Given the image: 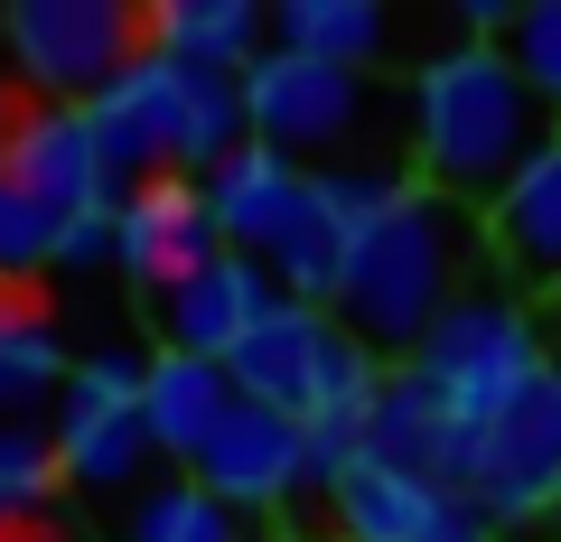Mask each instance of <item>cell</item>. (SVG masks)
Masks as SVG:
<instances>
[{"mask_svg":"<svg viewBox=\"0 0 561 542\" xmlns=\"http://www.w3.org/2000/svg\"><path fill=\"white\" fill-rule=\"evenodd\" d=\"M496 47H505V66H515V76L561 113V0H524Z\"/></svg>","mask_w":561,"mask_h":542,"instance_id":"d4e9b609","label":"cell"},{"mask_svg":"<svg viewBox=\"0 0 561 542\" xmlns=\"http://www.w3.org/2000/svg\"><path fill=\"white\" fill-rule=\"evenodd\" d=\"M225 374H234L243 402H262V412H290V422H328V412H356V402H375V356H365L356 337H346L328 309L309 300H280L272 319L253 327V337L225 356Z\"/></svg>","mask_w":561,"mask_h":542,"instance_id":"5b68a950","label":"cell"},{"mask_svg":"<svg viewBox=\"0 0 561 542\" xmlns=\"http://www.w3.org/2000/svg\"><path fill=\"white\" fill-rule=\"evenodd\" d=\"M234 412V374L225 365H206V356H150L140 365V422H150V449L160 459H197L206 440H216V422Z\"/></svg>","mask_w":561,"mask_h":542,"instance_id":"ac0fdd59","label":"cell"},{"mask_svg":"<svg viewBox=\"0 0 561 542\" xmlns=\"http://www.w3.org/2000/svg\"><path fill=\"white\" fill-rule=\"evenodd\" d=\"M140 20H150V57H179L197 76H253L272 57V20L253 0H160Z\"/></svg>","mask_w":561,"mask_h":542,"instance_id":"e0dca14e","label":"cell"},{"mask_svg":"<svg viewBox=\"0 0 561 542\" xmlns=\"http://www.w3.org/2000/svg\"><path fill=\"white\" fill-rule=\"evenodd\" d=\"M66 346L47 337L28 309H0V422H28L47 393H66Z\"/></svg>","mask_w":561,"mask_h":542,"instance_id":"7402d4cb","label":"cell"},{"mask_svg":"<svg viewBox=\"0 0 561 542\" xmlns=\"http://www.w3.org/2000/svg\"><path fill=\"white\" fill-rule=\"evenodd\" d=\"M440 542H505V533H486V523H449Z\"/></svg>","mask_w":561,"mask_h":542,"instance_id":"4316f807","label":"cell"},{"mask_svg":"<svg viewBox=\"0 0 561 542\" xmlns=\"http://www.w3.org/2000/svg\"><path fill=\"white\" fill-rule=\"evenodd\" d=\"M552 141H561V113L505 66V47L468 38V47L421 66V84H412V160H421V187L431 197L478 216Z\"/></svg>","mask_w":561,"mask_h":542,"instance_id":"6da1fadb","label":"cell"},{"mask_svg":"<svg viewBox=\"0 0 561 542\" xmlns=\"http://www.w3.org/2000/svg\"><path fill=\"white\" fill-rule=\"evenodd\" d=\"M402 374H421L468 430H486L505 402H524L542 374H552V356H542L534 319H524L505 290H468V300L421 337V356L402 365Z\"/></svg>","mask_w":561,"mask_h":542,"instance_id":"52a82bcc","label":"cell"},{"mask_svg":"<svg viewBox=\"0 0 561 542\" xmlns=\"http://www.w3.org/2000/svg\"><path fill=\"white\" fill-rule=\"evenodd\" d=\"M328 515H337V542H440L449 523H468V505L449 496V486L393 468V459H365L356 477L328 496Z\"/></svg>","mask_w":561,"mask_h":542,"instance_id":"9a60e30c","label":"cell"},{"mask_svg":"<svg viewBox=\"0 0 561 542\" xmlns=\"http://www.w3.org/2000/svg\"><path fill=\"white\" fill-rule=\"evenodd\" d=\"M280 300H290V290H280L253 253H216V262H197L187 281H169L160 300H150V327H160L169 356H206V365H225Z\"/></svg>","mask_w":561,"mask_h":542,"instance_id":"7c38bea8","label":"cell"},{"mask_svg":"<svg viewBox=\"0 0 561 542\" xmlns=\"http://www.w3.org/2000/svg\"><path fill=\"white\" fill-rule=\"evenodd\" d=\"M187 477L206 496H225L234 515H280L290 496H309V422L290 412H262L234 393V412L216 422V440L187 459Z\"/></svg>","mask_w":561,"mask_h":542,"instance_id":"8fae6325","label":"cell"},{"mask_svg":"<svg viewBox=\"0 0 561 542\" xmlns=\"http://www.w3.org/2000/svg\"><path fill=\"white\" fill-rule=\"evenodd\" d=\"M365 440H375V459L412 468V477L431 486H459V459H468V422L449 412L440 393L421 374H383L375 402H365Z\"/></svg>","mask_w":561,"mask_h":542,"instance_id":"2e32d148","label":"cell"},{"mask_svg":"<svg viewBox=\"0 0 561 542\" xmlns=\"http://www.w3.org/2000/svg\"><path fill=\"white\" fill-rule=\"evenodd\" d=\"M272 47L365 76V66L383 57V10H375V0H280V10H272Z\"/></svg>","mask_w":561,"mask_h":542,"instance_id":"ffe728a7","label":"cell"},{"mask_svg":"<svg viewBox=\"0 0 561 542\" xmlns=\"http://www.w3.org/2000/svg\"><path fill=\"white\" fill-rule=\"evenodd\" d=\"M57 468L66 486H94V496H122L140 468L160 459L150 449V422H140V365L131 356H84L57 393Z\"/></svg>","mask_w":561,"mask_h":542,"instance_id":"30bf717a","label":"cell"},{"mask_svg":"<svg viewBox=\"0 0 561 542\" xmlns=\"http://www.w3.org/2000/svg\"><path fill=\"white\" fill-rule=\"evenodd\" d=\"M216 216H206V187L197 178H140L122 187V272H131L150 300H160L169 281H187L197 262H216Z\"/></svg>","mask_w":561,"mask_h":542,"instance_id":"5bb4252c","label":"cell"},{"mask_svg":"<svg viewBox=\"0 0 561 542\" xmlns=\"http://www.w3.org/2000/svg\"><path fill=\"white\" fill-rule=\"evenodd\" d=\"M113 253H122V197L94 206V216H66V234H57V272H94V262H113Z\"/></svg>","mask_w":561,"mask_h":542,"instance_id":"484cf974","label":"cell"},{"mask_svg":"<svg viewBox=\"0 0 561 542\" xmlns=\"http://www.w3.org/2000/svg\"><path fill=\"white\" fill-rule=\"evenodd\" d=\"M206 187V216H216V243L225 253H253L262 272H272L290 300H309V309H328L337 300V224H328V187L309 178V169H290L280 150H262V141H243L234 160L216 169V178H197Z\"/></svg>","mask_w":561,"mask_h":542,"instance_id":"277c9868","label":"cell"},{"mask_svg":"<svg viewBox=\"0 0 561 542\" xmlns=\"http://www.w3.org/2000/svg\"><path fill=\"white\" fill-rule=\"evenodd\" d=\"M552 515H561V505H552Z\"/></svg>","mask_w":561,"mask_h":542,"instance_id":"83f0119b","label":"cell"},{"mask_svg":"<svg viewBox=\"0 0 561 542\" xmlns=\"http://www.w3.org/2000/svg\"><path fill=\"white\" fill-rule=\"evenodd\" d=\"M486 216H496V224H486V234H496V253L515 262L524 281H552V290H561V141L542 150V160L524 169V178L505 187Z\"/></svg>","mask_w":561,"mask_h":542,"instance_id":"d6986e66","label":"cell"},{"mask_svg":"<svg viewBox=\"0 0 561 542\" xmlns=\"http://www.w3.org/2000/svg\"><path fill=\"white\" fill-rule=\"evenodd\" d=\"M57 486H66L57 440H47L38 422H0V533H10V523H28V515H47V505H57Z\"/></svg>","mask_w":561,"mask_h":542,"instance_id":"603a6c76","label":"cell"},{"mask_svg":"<svg viewBox=\"0 0 561 542\" xmlns=\"http://www.w3.org/2000/svg\"><path fill=\"white\" fill-rule=\"evenodd\" d=\"M94 150L113 169V197L140 178H216L253 131H243V76H197L179 57H140L103 103H84Z\"/></svg>","mask_w":561,"mask_h":542,"instance_id":"3957f363","label":"cell"},{"mask_svg":"<svg viewBox=\"0 0 561 542\" xmlns=\"http://www.w3.org/2000/svg\"><path fill=\"white\" fill-rule=\"evenodd\" d=\"M449 496L468 505V523H534L561 505V365L524 402H505L486 430H468V459Z\"/></svg>","mask_w":561,"mask_h":542,"instance_id":"9c48e42d","label":"cell"},{"mask_svg":"<svg viewBox=\"0 0 561 542\" xmlns=\"http://www.w3.org/2000/svg\"><path fill=\"white\" fill-rule=\"evenodd\" d=\"M20 76L38 84L47 103H103L140 57H150V20L122 10V0H20L10 20H0Z\"/></svg>","mask_w":561,"mask_h":542,"instance_id":"ba28073f","label":"cell"},{"mask_svg":"<svg viewBox=\"0 0 561 542\" xmlns=\"http://www.w3.org/2000/svg\"><path fill=\"white\" fill-rule=\"evenodd\" d=\"M57 234H66V224L47 216L28 187L0 178V281H38V272H57Z\"/></svg>","mask_w":561,"mask_h":542,"instance_id":"cb8c5ba5","label":"cell"},{"mask_svg":"<svg viewBox=\"0 0 561 542\" xmlns=\"http://www.w3.org/2000/svg\"><path fill=\"white\" fill-rule=\"evenodd\" d=\"M468 262H478V216L449 206V197H431V187H412V197L346 253L328 319H337L375 365L383 356L412 365L421 337L468 300Z\"/></svg>","mask_w":561,"mask_h":542,"instance_id":"7a4b0ae2","label":"cell"},{"mask_svg":"<svg viewBox=\"0 0 561 542\" xmlns=\"http://www.w3.org/2000/svg\"><path fill=\"white\" fill-rule=\"evenodd\" d=\"M365 122H375V84L346 76V66L272 47L243 76V131L262 150H280L290 169H309V178H328V169H383V160H356Z\"/></svg>","mask_w":561,"mask_h":542,"instance_id":"8992f818","label":"cell"},{"mask_svg":"<svg viewBox=\"0 0 561 542\" xmlns=\"http://www.w3.org/2000/svg\"><path fill=\"white\" fill-rule=\"evenodd\" d=\"M0 178L28 187V197L47 206V216H94V206H113V169H103L94 150V122L76 113V103H47V113L10 122L0 131Z\"/></svg>","mask_w":561,"mask_h":542,"instance_id":"4fadbf2b","label":"cell"},{"mask_svg":"<svg viewBox=\"0 0 561 542\" xmlns=\"http://www.w3.org/2000/svg\"><path fill=\"white\" fill-rule=\"evenodd\" d=\"M243 533H253V523L179 468L169 486H150V496L131 505V533H122V542H243Z\"/></svg>","mask_w":561,"mask_h":542,"instance_id":"44dd1931","label":"cell"}]
</instances>
